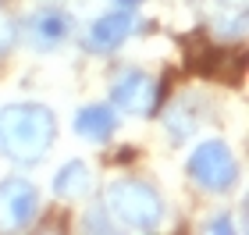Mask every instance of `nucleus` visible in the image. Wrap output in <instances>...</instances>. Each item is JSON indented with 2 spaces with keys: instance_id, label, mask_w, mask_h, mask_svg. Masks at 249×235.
Instances as JSON below:
<instances>
[{
  "instance_id": "obj_1",
  "label": "nucleus",
  "mask_w": 249,
  "mask_h": 235,
  "mask_svg": "<svg viewBox=\"0 0 249 235\" xmlns=\"http://www.w3.org/2000/svg\"><path fill=\"white\" fill-rule=\"evenodd\" d=\"M57 139V114L47 104L0 107V153L15 164H39Z\"/></svg>"
},
{
  "instance_id": "obj_2",
  "label": "nucleus",
  "mask_w": 249,
  "mask_h": 235,
  "mask_svg": "<svg viewBox=\"0 0 249 235\" xmlns=\"http://www.w3.org/2000/svg\"><path fill=\"white\" fill-rule=\"evenodd\" d=\"M104 199H107V214L132 232H153L164 221L160 193L150 182H139V178H118V182H110Z\"/></svg>"
},
{
  "instance_id": "obj_3",
  "label": "nucleus",
  "mask_w": 249,
  "mask_h": 235,
  "mask_svg": "<svg viewBox=\"0 0 249 235\" xmlns=\"http://www.w3.org/2000/svg\"><path fill=\"white\" fill-rule=\"evenodd\" d=\"M189 178L199 189H207V193H228V189H235L239 164H235L231 146L221 143V139L199 143V146L189 153Z\"/></svg>"
},
{
  "instance_id": "obj_4",
  "label": "nucleus",
  "mask_w": 249,
  "mask_h": 235,
  "mask_svg": "<svg viewBox=\"0 0 249 235\" xmlns=\"http://www.w3.org/2000/svg\"><path fill=\"white\" fill-rule=\"evenodd\" d=\"M39 214V189L29 178L11 175L0 182V225L4 228H25Z\"/></svg>"
},
{
  "instance_id": "obj_5",
  "label": "nucleus",
  "mask_w": 249,
  "mask_h": 235,
  "mask_svg": "<svg viewBox=\"0 0 249 235\" xmlns=\"http://www.w3.org/2000/svg\"><path fill=\"white\" fill-rule=\"evenodd\" d=\"M110 104L124 114H150L157 107V78L139 68H128L110 86Z\"/></svg>"
},
{
  "instance_id": "obj_6",
  "label": "nucleus",
  "mask_w": 249,
  "mask_h": 235,
  "mask_svg": "<svg viewBox=\"0 0 249 235\" xmlns=\"http://www.w3.org/2000/svg\"><path fill=\"white\" fill-rule=\"evenodd\" d=\"M25 32H29V43L36 50H53V47H61V43L68 39L71 18H68L61 7H43V11H36V15L29 18Z\"/></svg>"
},
{
  "instance_id": "obj_7",
  "label": "nucleus",
  "mask_w": 249,
  "mask_h": 235,
  "mask_svg": "<svg viewBox=\"0 0 249 235\" xmlns=\"http://www.w3.org/2000/svg\"><path fill=\"white\" fill-rule=\"evenodd\" d=\"M135 29V18L128 7H114L107 11V15H100L93 21V29H89V47L93 50H118L124 39L132 36Z\"/></svg>"
},
{
  "instance_id": "obj_8",
  "label": "nucleus",
  "mask_w": 249,
  "mask_h": 235,
  "mask_svg": "<svg viewBox=\"0 0 249 235\" xmlns=\"http://www.w3.org/2000/svg\"><path fill=\"white\" fill-rule=\"evenodd\" d=\"M96 178H93V167L86 161H68L57 175H53V196L57 199H82L93 193Z\"/></svg>"
},
{
  "instance_id": "obj_9",
  "label": "nucleus",
  "mask_w": 249,
  "mask_h": 235,
  "mask_svg": "<svg viewBox=\"0 0 249 235\" xmlns=\"http://www.w3.org/2000/svg\"><path fill=\"white\" fill-rule=\"evenodd\" d=\"M114 128H118V118H114V107H107V104H89L75 114V132L82 139L104 143L114 136Z\"/></svg>"
},
{
  "instance_id": "obj_10",
  "label": "nucleus",
  "mask_w": 249,
  "mask_h": 235,
  "mask_svg": "<svg viewBox=\"0 0 249 235\" xmlns=\"http://www.w3.org/2000/svg\"><path fill=\"white\" fill-rule=\"evenodd\" d=\"M185 61L196 75H221L228 68V50L213 47L207 39H192V43H185Z\"/></svg>"
},
{
  "instance_id": "obj_11",
  "label": "nucleus",
  "mask_w": 249,
  "mask_h": 235,
  "mask_svg": "<svg viewBox=\"0 0 249 235\" xmlns=\"http://www.w3.org/2000/svg\"><path fill=\"white\" fill-rule=\"evenodd\" d=\"M15 36H18V29H15V21H11V15L0 11V54H7L15 47Z\"/></svg>"
},
{
  "instance_id": "obj_12",
  "label": "nucleus",
  "mask_w": 249,
  "mask_h": 235,
  "mask_svg": "<svg viewBox=\"0 0 249 235\" xmlns=\"http://www.w3.org/2000/svg\"><path fill=\"white\" fill-rule=\"evenodd\" d=\"M207 228L210 232H231V217H217V221H210Z\"/></svg>"
},
{
  "instance_id": "obj_13",
  "label": "nucleus",
  "mask_w": 249,
  "mask_h": 235,
  "mask_svg": "<svg viewBox=\"0 0 249 235\" xmlns=\"http://www.w3.org/2000/svg\"><path fill=\"white\" fill-rule=\"evenodd\" d=\"M121 7H132V4H142V0H118Z\"/></svg>"
}]
</instances>
